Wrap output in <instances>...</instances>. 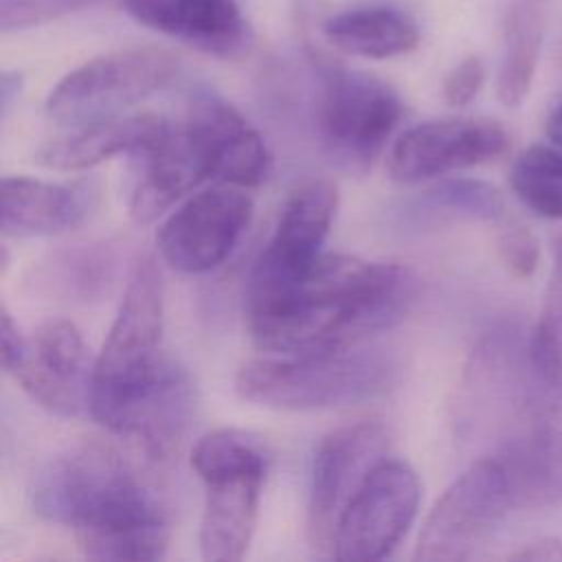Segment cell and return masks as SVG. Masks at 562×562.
<instances>
[{
	"label": "cell",
	"instance_id": "cell-7",
	"mask_svg": "<svg viewBox=\"0 0 562 562\" xmlns=\"http://www.w3.org/2000/svg\"><path fill=\"white\" fill-rule=\"evenodd\" d=\"M178 70V57L158 46L110 50L64 75L46 97V114L68 130L116 119L169 86Z\"/></svg>",
	"mask_w": 562,
	"mask_h": 562
},
{
	"label": "cell",
	"instance_id": "cell-22",
	"mask_svg": "<svg viewBox=\"0 0 562 562\" xmlns=\"http://www.w3.org/2000/svg\"><path fill=\"white\" fill-rule=\"evenodd\" d=\"M119 268L116 248L108 241L70 244L48 252L26 274L33 296L59 303H92L114 285Z\"/></svg>",
	"mask_w": 562,
	"mask_h": 562
},
{
	"label": "cell",
	"instance_id": "cell-9",
	"mask_svg": "<svg viewBox=\"0 0 562 562\" xmlns=\"http://www.w3.org/2000/svg\"><path fill=\"white\" fill-rule=\"evenodd\" d=\"M514 505L507 474L496 457L476 459L437 498L426 516L415 560L461 562L470 560L503 525Z\"/></svg>",
	"mask_w": 562,
	"mask_h": 562
},
{
	"label": "cell",
	"instance_id": "cell-27",
	"mask_svg": "<svg viewBox=\"0 0 562 562\" xmlns=\"http://www.w3.org/2000/svg\"><path fill=\"white\" fill-rule=\"evenodd\" d=\"M529 353L538 367L562 371V237L553 248L540 318L529 331Z\"/></svg>",
	"mask_w": 562,
	"mask_h": 562
},
{
	"label": "cell",
	"instance_id": "cell-18",
	"mask_svg": "<svg viewBox=\"0 0 562 562\" xmlns=\"http://www.w3.org/2000/svg\"><path fill=\"white\" fill-rule=\"evenodd\" d=\"M338 209V189L327 178L301 182L283 202L274 233L252 266L270 277H296L323 252Z\"/></svg>",
	"mask_w": 562,
	"mask_h": 562
},
{
	"label": "cell",
	"instance_id": "cell-28",
	"mask_svg": "<svg viewBox=\"0 0 562 562\" xmlns=\"http://www.w3.org/2000/svg\"><path fill=\"white\" fill-rule=\"evenodd\" d=\"M108 0H0V31L33 29Z\"/></svg>",
	"mask_w": 562,
	"mask_h": 562
},
{
	"label": "cell",
	"instance_id": "cell-13",
	"mask_svg": "<svg viewBox=\"0 0 562 562\" xmlns=\"http://www.w3.org/2000/svg\"><path fill=\"white\" fill-rule=\"evenodd\" d=\"M252 220V200L233 184L191 195L156 235L158 252L173 270L202 274L224 263Z\"/></svg>",
	"mask_w": 562,
	"mask_h": 562
},
{
	"label": "cell",
	"instance_id": "cell-17",
	"mask_svg": "<svg viewBox=\"0 0 562 562\" xmlns=\"http://www.w3.org/2000/svg\"><path fill=\"white\" fill-rule=\"evenodd\" d=\"M184 125L206 149L213 178L233 187H259L268 178L272 158L261 134L213 90L191 94Z\"/></svg>",
	"mask_w": 562,
	"mask_h": 562
},
{
	"label": "cell",
	"instance_id": "cell-21",
	"mask_svg": "<svg viewBox=\"0 0 562 562\" xmlns=\"http://www.w3.org/2000/svg\"><path fill=\"white\" fill-rule=\"evenodd\" d=\"M171 132V123L154 112L116 116L70 130L66 136L44 143L33 160L55 171L94 167L116 154H145Z\"/></svg>",
	"mask_w": 562,
	"mask_h": 562
},
{
	"label": "cell",
	"instance_id": "cell-15",
	"mask_svg": "<svg viewBox=\"0 0 562 562\" xmlns=\"http://www.w3.org/2000/svg\"><path fill=\"white\" fill-rule=\"evenodd\" d=\"M162 334V281L154 255L143 252L127 277L123 301L92 364L90 386L127 382L156 364ZM88 386V389H90Z\"/></svg>",
	"mask_w": 562,
	"mask_h": 562
},
{
	"label": "cell",
	"instance_id": "cell-14",
	"mask_svg": "<svg viewBox=\"0 0 562 562\" xmlns=\"http://www.w3.org/2000/svg\"><path fill=\"white\" fill-rule=\"evenodd\" d=\"M509 147L507 130L492 119H437L406 130L393 143L386 169L393 180L417 184L498 160Z\"/></svg>",
	"mask_w": 562,
	"mask_h": 562
},
{
	"label": "cell",
	"instance_id": "cell-19",
	"mask_svg": "<svg viewBox=\"0 0 562 562\" xmlns=\"http://www.w3.org/2000/svg\"><path fill=\"white\" fill-rule=\"evenodd\" d=\"M94 180L46 182L7 176L0 187V228L7 237H44L72 231L99 206Z\"/></svg>",
	"mask_w": 562,
	"mask_h": 562
},
{
	"label": "cell",
	"instance_id": "cell-4",
	"mask_svg": "<svg viewBox=\"0 0 562 562\" xmlns=\"http://www.w3.org/2000/svg\"><path fill=\"white\" fill-rule=\"evenodd\" d=\"M492 457L503 465L514 505L547 509L562 503V371L529 364L501 406Z\"/></svg>",
	"mask_w": 562,
	"mask_h": 562
},
{
	"label": "cell",
	"instance_id": "cell-6",
	"mask_svg": "<svg viewBox=\"0 0 562 562\" xmlns=\"http://www.w3.org/2000/svg\"><path fill=\"white\" fill-rule=\"evenodd\" d=\"M86 402L103 428L125 439L145 459L167 463L191 428L195 386L187 369L162 353L138 378L114 386H90Z\"/></svg>",
	"mask_w": 562,
	"mask_h": 562
},
{
	"label": "cell",
	"instance_id": "cell-8",
	"mask_svg": "<svg viewBox=\"0 0 562 562\" xmlns=\"http://www.w3.org/2000/svg\"><path fill=\"white\" fill-rule=\"evenodd\" d=\"M397 90L362 70L325 66L316 103V127L331 160L349 171H367L402 121Z\"/></svg>",
	"mask_w": 562,
	"mask_h": 562
},
{
	"label": "cell",
	"instance_id": "cell-33",
	"mask_svg": "<svg viewBox=\"0 0 562 562\" xmlns=\"http://www.w3.org/2000/svg\"><path fill=\"white\" fill-rule=\"evenodd\" d=\"M544 130H547L549 140H551L555 147L562 149V103L549 114Z\"/></svg>",
	"mask_w": 562,
	"mask_h": 562
},
{
	"label": "cell",
	"instance_id": "cell-10",
	"mask_svg": "<svg viewBox=\"0 0 562 562\" xmlns=\"http://www.w3.org/2000/svg\"><path fill=\"white\" fill-rule=\"evenodd\" d=\"M0 356L2 369L35 400L55 415H77L92 369L81 331L66 318H50L26 340L13 323L7 305L0 314Z\"/></svg>",
	"mask_w": 562,
	"mask_h": 562
},
{
	"label": "cell",
	"instance_id": "cell-12",
	"mask_svg": "<svg viewBox=\"0 0 562 562\" xmlns=\"http://www.w3.org/2000/svg\"><path fill=\"white\" fill-rule=\"evenodd\" d=\"M389 448L386 428L378 419H360L329 430L316 446L307 487V538L310 544L331 553L336 522Z\"/></svg>",
	"mask_w": 562,
	"mask_h": 562
},
{
	"label": "cell",
	"instance_id": "cell-31",
	"mask_svg": "<svg viewBox=\"0 0 562 562\" xmlns=\"http://www.w3.org/2000/svg\"><path fill=\"white\" fill-rule=\"evenodd\" d=\"M512 560H531V562H562V540L558 536H542L527 542L522 549L509 555Z\"/></svg>",
	"mask_w": 562,
	"mask_h": 562
},
{
	"label": "cell",
	"instance_id": "cell-29",
	"mask_svg": "<svg viewBox=\"0 0 562 562\" xmlns=\"http://www.w3.org/2000/svg\"><path fill=\"white\" fill-rule=\"evenodd\" d=\"M496 250L501 263L516 279H527L536 272L540 261V246L536 235L516 220H505L496 235Z\"/></svg>",
	"mask_w": 562,
	"mask_h": 562
},
{
	"label": "cell",
	"instance_id": "cell-16",
	"mask_svg": "<svg viewBox=\"0 0 562 562\" xmlns=\"http://www.w3.org/2000/svg\"><path fill=\"white\" fill-rule=\"evenodd\" d=\"M121 7L134 22L213 57L233 59L252 44L237 0H121Z\"/></svg>",
	"mask_w": 562,
	"mask_h": 562
},
{
	"label": "cell",
	"instance_id": "cell-26",
	"mask_svg": "<svg viewBox=\"0 0 562 562\" xmlns=\"http://www.w3.org/2000/svg\"><path fill=\"white\" fill-rule=\"evenodd\" d=\"M417 211L435 217L503 222L505 200L501 191L476 178H448L426 189L417 200Z\"/></svg>",
	"mask_w": 562,
	"mask_h": 562
},
{
	"label": "cell",
	"instance_id": "cell-5",
	"mask_svg": "<svg viewBox=\"0 0 562 562\" xmlns=\"http://www.w3.org/2000/svg\"><path fill=\"white\" fill-rule=\"evenodd\" d=\"M191 468L206 490L200 555L209 562L241 560L257 527L261 485L270 468L268 446L252 432L220 428L198 439Z\"/></svg>",
	"mask_w": 562,
	"mask_h": 562
},
{
	"label": "cell",
	"instance_id": "cell-23",
	"mask_svg": "<svg viewBox=\"0 0 562 562\" xmlns=\"http://www.w3.org/2000/svg\"><path fill=\"white\" fill-rule=\"evenodd\" d=\"M323 35L347 55L391 59L417 48L419 24L400 7L362 4L329 15L323 22Z\"/></svg>",
	"mask_w": 562,
	"mask_h": 562
},
{
	"label": "cell",
	"instance_id": "cell-32",
	"mask_svg": "<svg viewBox=\"0 0 562 562\" xmlns=\"http://www.w3.org/2000/svg\"><path fill=\"white\" fill-rule=\"evenodd\" d=\"M22 72L18 70H4L2 79H0V108H2V116L9 114V110L13 108V103L20 99L22 94Z\"/></svg>",
	"mask_w": 562,
	"mask_h": 562
},
{
	"label": "cell",
	"instance_id": "cell-30",
	"mask_svg": "<svg viewBox=\"0 0 562 562\" xmlns=\"http://www.w3.org/2000/svg\"><path fill=\"white\" fill-rule=\"evenodd\" d=\"M485 83V66L479 55L463 57L443 79L441 94L450 108L470 105Z\"/></svg>",
	"mask_w": 562,
	"mask_h": 562
},
{
	"label": "cell",
	"instance_id": "cell-11",
	"mask_svg": "<svg viewBox=\"0 0 562 562\" xmlns=\"http://www.w3.org/2000/svg\"><path fill=\"white\" fill-rule=\"evenodd\" d=\"M422 483L402 459H380L345 505L331 542L338 560H382L417 518Z\"/></svg>",
	"mask_w": 562,
	"mask_h": 562
},
{
	"label": "cell",
	"instance_id": "cell-25",
	"mask_svg": "<svg viewBox=\"0 0 562 562\" xmlns=\"http://www.w3.org/2000/svg\"><path fill=\"white\" fill-rule=\"evenodd\" d=\"M509 187L538 217L562 220V149L529 145L509 167Z\"/></svg>",
	"mask_w": 562,
	"mask_h": 562
},
{
	"label": "cell",
	"instance_id": "cell-2",
	"mask_svg": "<svg viewBox=\"0 0 562 562\" xmlns=\"http://www.w3.org/2000/svg\"><path fill=\"white\" fill-rule=\"evenodd\" d=\"M29 494L33 512L70 527L90 560H158L169 547L162 501L108 441L88 439L59 452Z\"/></svg>",
	"mask_w": 562,
	"mask_h": 562
},
{
	"label": "cell",
	"instance_id": "cell-1",
	"mask_svg": "<svg viewBox=\"0 0 562 562\" xmlns=\"http://www.w3.org/2000/svg\"><path fill=\"white\" fill-rule=\"evenodd\" d=\"M417 288L406 266L323 252L296 277L250 272L248 329L261 349L277 356L349 349L400 323Z\"/></svg>",
	"mask_w": 562,
	"mask_h": 562
},
{
	"label": "cell",
	"instance_id": "cell-24",
	"mask_svg": "<svg viewBox=\"0 0 562 562\" xmlns=\"http://www.w3.org/2000/svg\"><path fill=\"white\" fill-rule=\"evenodd\" d=\"M544 33V2L512 0L503 15V55L496 75V97L518 108L533 83Z\"/></svg>",
	"mask_w": 562,
	"mask_h": 562
},
{
	"label": "cell",
	"instance_id": "cell-3",
	"mask_svg": "<svg viewBox=\"0 0 562 562\" xmlns=\"http://www.w3.org/2000/svg\"><path fill=\"white\" fill-rule=\"evenodd\" d=\"M397 362L384 351L336 349L246 362L237 393L255 404L285 411L351 406L384 395L397 382Z\"/></svg>",
	"mask_w": 562,
	"mask_h": 562
},
{
	"label": "cell",
	"instance_id": "cell-20",
	"mask_svg": "<svg viewBox=\"0 0 562 562\" xmlns=\"http://www.w3.org/2000/svg\"><path fill=\"white\" fill-rule=\"evenodd\" d=\"M143 158L145 167L130 198V215L136 224L158 220L176 200L213 178L209 154L187 125L171 127Z\"/></svg>",
	"mask_w": 562,
	"mask_h": 562
}]
</instances>
